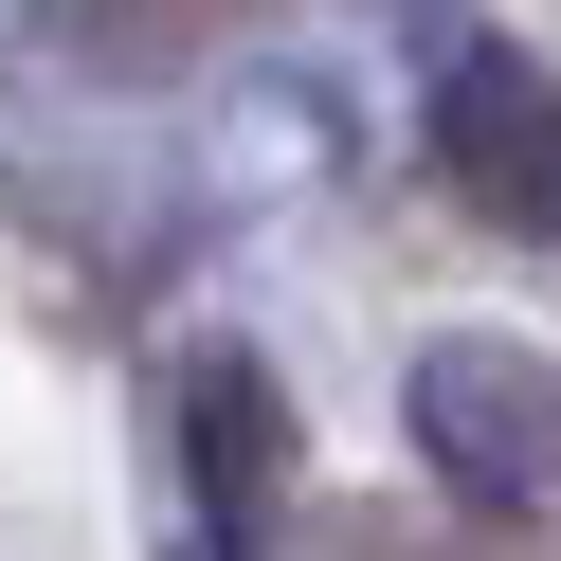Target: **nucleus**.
<instances>
[{
  "label": "nucleus",
  "mask_w": 561,
  "mask_h": 561,
  "mask_svg": "<svg viewBox=\"0 0 561 561\" xmlns=\"http://www.w3.org/2000/svg\"><path fill=\"white\" fill-rule=\"evenodd\" d=\"M416 453H435L471 507H543L561 489V380L525 344H435L416 363Z\"/></svg>",
  "instance_id": "f257e3e1"
},
{
  "label": "nucleus",
  "mask_w": 561,
  "mask_h": 561,
  "mask_svg": "<svg viewBox=\"0 0 561 561\" xmlns=\"http://www.w3.org/2000/svg\"><path fill=\"white\" fill-rule=\"evenodd\" d=\"M435 163H453V199H471V218L543 236V218H561V91L525 73L507 37H471V55L435 73Z\"/></svg>",
  "instance_id": "f03ea898"
},
{
  "label": "nucleus",
  "mask_w": 561,
  "mask_h": 561,
  "mask_svg": "<svg viewBox=\"0 0 561 561\" xmlns=\"http://www.w3.org/2000/svg\"><path fill=\"white\" fill-rule=\"evenodd\" d=\"M272 0H37V55L55 73H199L218 37H254Z\"/></svg>",
  "instance_id": "7ed1b4c3"
},
{
  "label": "nucleus",
  "mask_w": 561,
  "mask_h": 561,
  "mask_svg": "<svg viewBox=\"0 0 561 561\" xmlns=\"http://www.w3.org/2000/svg\"><path fill=\"white\" fill-rule=\"evenodd\" d=\"M182 435H199V507H218V543H254L272 489H290V416H272L254 363H199L182 380Z\"/></svg>",
  "instance_id": "20e7f679"
}]
</instances>
